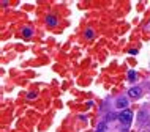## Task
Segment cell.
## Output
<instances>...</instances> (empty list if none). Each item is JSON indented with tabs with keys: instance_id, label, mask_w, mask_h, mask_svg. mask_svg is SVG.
Here are the masks:
<instances>
[{
	"instance_id": "6da1fadb",
	"label": "cell",
	"mask_w": 150,
	"mask_h": 132,
	"mask_svg": "<svg viewBox=\"0 0 150 132\" xmlns=\"http://www.w3.org/2000/svg\"><path fill=\"white\" fill-rule=\"evenodd\" d=\"M117 118L125 127H128L130 123H131V119H133V112L128 110V108H125V110H122V113H118Z\"/></svg>"
},
{
	"instance_id": "7a4b0ae2",
	"label": "cell",
	"mask_w": 150,
	"mask_h": 132,
	"mask_svg": "<svg viewBox=\"0 0 150 132\" xmlns=\"http://www.w3.org/2000/svg\"><path fill=\"white\" fill-rule=\"evenodd\" d=\"M128 94L131 96V98H134V99L139 98V96L142 94V88H141V87H133V88H130V90H128Z\"/></svg>"
},
{
	"instance_id": "3957f363",
	"label": "cell",
	"mask_w": 150,
	"mask_h": 132,
	"mask_svg": "<svg viewBox=\"0 0 150 132\" xmlns=\"http://www.w3.org/2000/svg\"><path fill=\"white\" fill-rule=\"evenodd\" d=\"M126 106H128V99H126L125 96L118 98V99H117V102H115V107H117V108H125Z\"/></svg>"
},
{
	"instance_id": "277c9868",
	"label": "cell",
	"mask_w": 150,
	"mask_h": 132,
	"mask_svg": "<svg viewBox=\"0 0 150 132\" xmlns=\"http://www.w3.org/2000/svg\"><path fill=\"white\" fill-rule=\"evenodd\" d=\"M22 35H24L25 38H30L33 35V32H32V28H30V27H24V28H22Z\"/></svg>"
},
{
	"instance_id": "5b68a950",
	"label": "cell",
	"mask_w": 150,
	"mask_h": 132,
	"mask_svg": "<svg viewBox=\"0 0 150 132\" xmlns=\"http://www.w3.org/2000/svg\"><path fill=\"white\" fill-rule=\"evenodd\" d=\"M46 22H48L51 27H55L57 25V19L54 17V16H48V17H46Z\"/></svg>"
},
{
	"instance_id": "8992f818",
	"label": "cell",
	"mask_w": 150,
	"mask_h": 132,
	"mask_svg": "<svg viewBox=\"0 0 150 132\" xmlns=\"http://www.w3.org/2000/svg\"><path fill=\"white\" fill-rule=\"evenodd\" d=\"M145 116H147V115H145V112H144V110H141V112H139V115H137V121H139V123H144Z\"/></svg>"
},
{
	"instance_id": "52a82bcc",
	"label": "cell",
	"mask_w": 150,
	"mask_h": 132,
	"mask_svg": "<svg viewBox=\"0 0 150 132\" xmlns=\"http://www.w3.org/2000/svg\"><path fill=\"white\" fill-rule=\"evenodd\" d=\"M128 79H130V80H136V79H137V77H136V71L130 69V71H128Z\"/></svg>"
},
{
	"instance_id": "ba28073f",
	"label": "cell",
	"mask_w": 150,
	"mask_h": 132,
	"mask_svg": "<svg viewBox=\"0 0 150 132\" xmlns=\"http://www.w3.org/2000/svg\"><path fill=\"white\" fill-rule=\"evenodd\" d=\"M97 132H106V121L100 123V126H98V129H97Z\"/></svg>"
},
{
	"instance_id": "9c48e42d",
	"label": "cell",
	"mask_w": 150,
	"mask_h": 132,
	"mask_svg": "<svg viewBox=\"0 0 150 132\" xmlns=\"http://www.w3.org/2000/svg\"><path fill=\"white\" fill-rule=\"evenodd\" d=\"M86 38H87V40H93V32H92L90 28L86 30Z\"/></svg>"
},
{
	"instance_id": "30bf717a",
	"label": "cell",
	"mask_w": 150,
	"mask_h": 132,
	"mask_svg": "<svg viewBox=\"0 0 150 132\" xmlns=\"http://www.w3.org/2000/svg\"><path fill=\"white\" fill-rule=\"evenodd\" d=\"M114 118H115L114 113H109V115H107V121H111V119H114Z\"/></svg>"
},
{
	"instance_id": "8fae6325",
	"label": "cell",
	"mask_w": 150,
	"mask_h": 132,
	"mask_svg": "<svg viewBox=\"0 0 150 132\" xmlns=\"http://www.w3.org/2000/svg\"><path fill=\"white\" fill-rule=\"evenodd\" d=\"M32 98H36V93H29V99H32Z\"/></svg>"
},
{
	"instance_id": "7c38bea8",
	"label": "cell",
	"mask_w": 150,
	"mask_h": 132,
	"mask_svg": "<svg viewBox=\"0 0 150 132\" xmlns=\"http://www.w3.org/2000/svg\"><path fill=\"white\" fill-rule=\"evenodd\" d=\"M122 132H128V127H123V131H122Z\"/></svg>"
}]
</instances>
